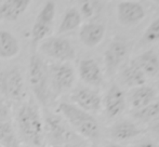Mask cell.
<instances>
[{
  "instance_id": "cell-1",
  "label": "cell",
  "mask_w": 159,
  "mask_h": 147,
  "mask_svg": "<svg viewBox=\"0 0 159 147\" xmlns=\"http://www.w3.org/2000/svg\"><path fill=\"white\" fill-rule=\"evenodd\" d=\"M16 128L21 140L34 147H41L44 143L43 119L39 106L33 99L25 101L16 114Z\"/></svg>"
},
{
  "instance_id": "cell-2",
  "label": "cell",
  "mask_w": 159,
  "mask_h": 147,
  "mask_svg": "<svg viewBox=\"0 0 159 147\" xmlns=\"http://www.w3.org/2000/svg\"><path fill=\"white\" fill-rule=\"evenodd\" d=\"M57 114L62 116L70 128L82 139L95 141L100 137V124L94 116L80 109L76 105L62 102L57 106Z\"/></svg>"
},
{
  "instance_id": "cell-3",
  "label": "cell",
  "mask_w": 159,
  "mask_h": 147,
  "mask_svg": "<svg viewBox=\"0 0 159 147\" xmlns=\"http://www.w3.org/2000/svg\"><path fill=\"white\" fill-rule=\"evenodd\" d=\"M44 142L51 146L66 145L84 142V139L70 128L60 114L46 111L43 120Z\"/></svg>"
},
{
  "instance_id": "cell-4",
  "label": "cell",
  "mask_w": 159,
  "mask_h": 147,
  "mask_svg": "<svg viewBox=\"0 0 159 147\" xmlns=\"http://www.w3.org/2000/svg\"><path fill=\"white\" fill-rule=\"evenodd\" d=\"M28 83L37 101L43 106L48 105L52 100L49 86L48 65L37 52H34L30 59Z\"/></svg>"
},
{
  "instance_id": "cell-5",
  "label": "cell",
  "mask_w": 159,
  "mask_h": 147,
  "mask_svg": "<svg viewBox=\"0 0 159 147\" xmlns=\"http://www.w3.org/2000/svg\"><path fill=\"white\" fill-rule=\"evenodd\" d=\"M49 86L52 100L57 99L73 88L76 74L73 65L69 63H54L48 65Z\"/></svg>"
},
{
  "instance_id": "cell-6",
  "label": "cell",
  "mask_w": 159,
  "mask_h": 147,
  "mask_svg": "<svg viewBox=\"0 0 159 147\" xmlns=\"http://www.w3.org/2000/svg\"><path fill=\"white\" fill-rule=\"evenodd\" d=\"M0 95L8 102H19L25 99V80L19 67L0 72Z\"/></svg>"
},
{
  "instance_id": "cell-7",
  "label": "cell",
  "mask_w": 159,
  "mask_h": 147,
  "mask_svg": "<svg viewBox=\"0 0 159 147\" xmlns=\"http://www.w3.org/2000/svg\"><path fill=\"white\" fill-rule=\"evenodd\" d=\"M40 52L59 63H68L76 57V50L67 38L61 36L48 37L40 43Z\"/></svg>"
},
{
  "instance_id": "cell-8",
  "label": "cell",
  "mask_w": 159,
  "mask_h": 147,
  "mask_svg": "<svg viewBox=\"0 0 159 147\" xmlns=\"http://www.w3.org/2000/svg\"><path fill=\"white\" fill-rule=\"evenodd\" d=\"M55 12H57V6H55L54 1H47L41 8V10L39 11L35 22H34L32 33H30L34 48H36L39 42L43 41L46 38H48V35L52 29Z\"/></svg>"
},
{
  "instance_id": "cell-9",
  "label": "cell",
  "mask_w": 159,
  "mask_h": 147,
  "mask_svg": "<svg viewBox=\"0 0 159 147\" xmlns=\"http://www.w3.org/2000/svg\"><path fill=\"white\" fill-rule=\"evenodd\" d=\"M128 54H129V44L127 40L120 36L114 38L103 54V62L107 75H115L118 68L127 59Z\"/></svg>"
},
{
  "instance_id": "cell-10",
  "label": "cell",
  "mask_w": 159,
  "mask_h": 147,
  "mask_svg": "<svg viewBox=\"0 0 159 147\" xmlns=\"http://www.w3.org/2000/svg\"><path fill=\"white\" fill-rule=\"evenodd\" d=\"M70 100L77 107L89 114H98L102 108V97L93 89L81 87L71 93Z\"/></svg>"
},
{
  "instance_id": "cell-11",
  "label": "cell",
  "mask_w": 159,
  "mask_h": 147,
  "mask_svg": "<svg viewBox=\"0 0 159 147\" xmlns=\"http://www.w3.org/2000/svg\"><path fill=\"white\" fill-rule=\"evenodd\" d=\"M146 16L144 7L136 1H121L117 4V20L120 25L135 26Z\"/></svg>"
},
{
  "instance_id": "cell-12",
  "label": "cell",
  "mask_w": 159,
  "mask_h": 147,
  "mask_svg": "<svg viewBox=\"0 0 159 147\" xmlns=\"http://www.w3.org/2000/svg\"><path fill=\"white\" fill-rule=\"evenodd\" d=\"M102 105L104 107L105 115L107 118H116L124 113L126 108V95L124 91L117 84H111L104 99L102 100Z\"/></svg>"
},
{
  "instance_id": "cell-13",
  "label": "cell",
  "mask_w": 159,
  "mask_h": 147,
  "mask_svg": "<svg viewBox=\"0 0 159 147\" xmlns=\"http://www.w3.org/2000/svg\"><path fill=\"white\" fill-rule=\"evenodd\" d=\"M145 130L141 129L138 124L127 119H122L115 122L108 129V135L116 142H127L143 134Z\"/></svg>"
},
{
  "instance_id": "cell-14",
  "label": "cell",
  "mask_w": 159,
  "mask_h": 147,
  "mask_svg": "<svg viewBox=\"0 0 159 147\" xmlns=\"http://www.w3.org/2000/svg\"><path fill=\"white\" fill-rule=\"evenodd\" d=\"M79 77L86 84L91 87H100L104 81V76L98 63L94 59H84L78 66Z\"/></svg>"
},
{
  "instance_id": "cell-15",
  "label": "cell",
  "mask_w": 159,
  "mask_h": 147,
  "mask_svg": "<svg viewBox=\"0 0 159 147\" xmlns=\"http://www.w3.org/2000/svg\"><path fill=\"white\" fill-rule=\"evenodd\" d=\"M106 33L104 23L89 22L81 26L79 32V39L87 48H95L103 41Z\"/></svg>"
},
{
  "instance_id": "cell-16",
  "label": "cell",
  "mask_w": 159,
  "mask_h": 147,
  "mask_svg": "<svg viewBox=\"0 0 159 147\" xmlns=\"http://www.w3.org/2000/svg\"><path fill=\"white\" fill-rule=\"evenodd\" d=\"M30 6V0H6L0 4V20L14 22L19 20Z\"/></svg>"
},
{
  "instance_id": "cell-17",
  "label": "cell",
  "mask_w": 159,
  "mask_h": 147,
  "mask_svg": "<svg viewBox=\"0 0 159 147\" xmlns=\"http://www.w3.org/2000/svg\"><path fill=\"white\" fill-rule=\"evenodd\" d=\"M157 92L149 86H141L131 90L129 94V103L133 110H139L145 106L149 105L156 100Z\"/></svg>"
},
{
  "instance_id": "cell-18",
  "label": "cell",
  "mask_w": 159,
  "mask_h": 147,
  "mask_svg": "<svg viewBox=\"0 0 159 147\" xmlns=\"http://www.w3.org/2000/svg\"><path fill=\"white\" fill-rule=\"evenodd\" d=\"M132 61L146 77H155L159 74V56L153 49L142 52Z\"/></svg>"
},
{
  "instance_id": "cell-19",
  "label": "cell",
  "mask_w": 159,
  "mask_h": 147,
  "mask_svg": "<svg viewBox=\"0 0 159 147\" xmlns=\"http://www.w3.org/2000/svg\"><path fill=\"white\" fill-rule=\"evenodd\" d=\"M20 51L21 46L17 38L8 30H0V59H13Z\"/></svg>"
},
{
  "instance_id": "cell-20",
  "label": "cell",
  "mask_w": 159,
  "mask_h": 147,
  "mask_svg": "<svg viewBox=\"0 0 159 147\" xmlns=\"http://www.w3.org/2000/svg\"><path fill=\"white\" fill-rule=\"evenodd\" d=\"M120 80L126 87L134 89L144 86L147 81V77L136 66V64L133 61H131L122 69L121 74H120Z\"/></svg>"
},
{
  "instance_id": "cell-21",
  "label": "cell",
  "mask_w": 159,
  "mask_h": 147,
  "mask_svg": "<svg viewBox=\"0 0 159 147\" xmlns=\"http://www.w3.org/2000/svg\"><path fill=\"white\" fill-rule=\"evenodd\" d=\"M82 23V16L79 10L76 8H68L65 11L63 19L57 28V35L66 34L77 29Z\"/></svg>"
},
{
  "instance_id": "cell-22",
  "label": "cell",
  "mask_w": 159,
  "mask_h": 147,
  "mask_svg": "<svg viewBox=\"0 0 159 147\" xmlns=\"http://www.w3.org/2000/svg\"><path fill=\"white\" fill-rule=\"evenodd\" d=\"M0 146L2 147H21V139L12 122H0Z\"/></svg>"
},
{
  "instance_id": "cell-23",
  "label": "cell",
  "mask_w": 159,
  "mask_h": 147,
  "mask_svg": "<svg viewBox=\"0 0 159 147\" xmlns=\"http://www.w3.org/2000/svg\"><path fill=\"white\" fill-rule=\"evenodd\" d=\"M132 116L136 120H140L142 122H148L156 119L159 116V101H154L149 105L141 108L139 110H134Z\"/></svg>"
},
{
  "instance_id": "cell-24",
  "label": "cell",
  "mask_w": 159,
  "mask_h": 147,
  "mask_svg": "<svg viewBox=\"0 0 159 147\" xmlns=\"http://www.w3.org/2000/svg\"><path fill=\"white\" fill-rule=\"evenodd\" d=\"M156 42H159V16L147 26L141 38L142 44H152Z\"/></svg>"
},
{
  "instance_id": "cell-25",
  "label": "cell",
  "mask_w": 159,
  "mask_h": 147,
  "mask_svg": "<svg viewBox=\"0 0 159 147\" xmlns=\"http://www.w3.org/2000/svg\"><path fill=\"white\" fill-rule=\"evenodd\" d=\"M102 4L98 1H84L80 6V14L82 19H92L100 12Z\"/></svg>"
},
{
  "instance_id": "cell-26",
  "label": "cell",
  "mask_w": 159,
  "mask_h": 147,
  "mask_svg": "<svg viewBox=\"0 0 159 147\" xmlns=\"http://www.w3.org/2000/svg\"><path fill=\"white\" fill-rule=\"evenodd\" d=\"M11 117V104L0 95V122L9 121Z\"/></svg>"
},
{
  "instance_id": "cell-27",
  "label": "cell",
  "mask_w": 159,
  "mask_h": 147,
  "mask_svg": "<svg viewBox=\"0 0 159 147\" xmlns=\"http://www.w3.org/2000/svg\"><path fill=\"white\" fill-rule=\"evenodd\" d=\"M135 147H158V145L152 140H143V141L139 142Z\"/></svg>"
},
{
  "instance_id": "cell-28",
  "label": "cell",
  "mask_w": 159,
  "mask_h": 147,
  "mask_svg": "<svg viewBox=\"0 0 159 147\" xmlns=\"http://www.w3.org/2000/svg\"><path fill=\"white\" fill-rule=\"evenodd\" d=\"M51 147H86L84 142L81 143H75V144H66V145H60V146H51Z\"/></svg>"
},
{
  "instance_id": "cell-29",
  "label": "cell",
  "mask_w": 159,
  "mask_h": 147,
  "mask_svg": "<svg viewBox=\"0 0 159 147\" xmlns=\"http://www.w3.org/2000/svg\"><path fill=\"white\" fill-rule=\"evenodd\" d=\"M152 131H153L155 134H157L159 135V119L158 120H156L155 122H154L153 124H152Z\"/></svg>"
},
{
  "instance_id": "cell-30",
  "label": "cell",
  "mask_w": 159,
  "mask_h": 147,
  "mask_svg": "<svg viewBox=\"0 0 159 147\" xmlns=\"http://www.w3.org/2000/svg\"><path fill=\"white\" fill-rule=\"evenodd\" d=\"M104 147H126V146L120 145V144H117V143H113V142H111V143L108 142V143L105 144Z\"/></svg>"
},
{
  "instance_id": "cell-31",
  "label": "cell",
  "mask_w": 159,
  "mask_h": 147,
  "mask_svg": "<svg viewBox=\"0 0 159 147\" xmlns=\"http://www.w3.org/2000/svg\"><path fill=\"white\" fill-rule=\"evenodd\" d=\"M92 147H98V146H96V145H93Z\"/></svg>"
},
{
  "instance_id": "cell-32",
  "label": "cell",
  "mask_w": 159,
  "mask_h": 147,
  "mask_svg": "<svg viewBox=\"0 0 159 147\" xmlns=\"http://www.w3.org/2000/svg\"><path fill=\"white\" fill-rule=\"evenodd\" d=\"M158 90H159V82H158Z\"/></svg>"
},
{
  "instance_id": "cell-33",
  "label": "cell",
  "mask_w": 159,
  "mask_h": 147,
  "mask_svg": "<svg viewBox=\"0 0 159 147\" xmlns=\"http://www.w3.org/2000/svg\"><path fill=\"white\" fill-rule=\"evenodd\" d=\"M0 147H2V146H0Z\"/></svg>"
}]
</instances>
